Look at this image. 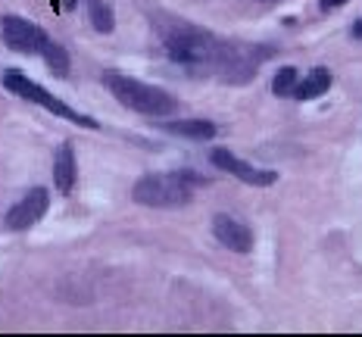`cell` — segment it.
<instances>
[{
  "mask_svg": "<svg viewBox=\"0 0 362 337\" xmlns=\"http://www.w3.org/2000/svg\"><path fill=\"white\" fill-rule=\"evenodd\" d=\"M41 59L47 63V69L57 75V78H69V69H72V63H69V54H66V47L63 44H57L54 37H50L47 44H44V50H41Z\"/></svg>",
  "mask_w": 362,
  "mask_h": 337,
  "instance_id": "cell-13",
  "label": "cell"
},
{
  "mask_svg": "<svg viewBox=\"0 0 362 337\" xmlns=\"http://www.w3.org/2000/svg\"><path fill=\"white\" fill-rule=\"evenodd\" d=\"M47 209H50L47 187H32V191H25V197L19 203H13L6 209L4 225H6V231H28L47 215Z\"/></svg>",
  "mask_w": 362,
  "mask_h": 337,
  "instance_id": "cell-7",
  "label": "cell"
},
{
  "mask_svg": "<svg viewBox=\"0 0 362 337\" xmlns=\"http://www.w3.org/2000/svg\"><path fill=\"white\" fill-rule=\"evenodd\" d=\"M88 19L97 35H112L116 32V13L107 0H88Z\"/></svg>",
  "mask_w": 362,
  "mask_h": 337,
  "instance_id": "cell-12",
  "label": "cell"
},
{
  "mask_svg": "<svg viewBox=\"0 0 362 337\" xmlns=\"http://www.w3.org/2000/svg\"><path fill=\"white\" fill-rule=\"evenodd\" d=\"M213 237L218 244L225 247V250H231V253H250L253 250V244H256V237H253V228L250 225H244V222H238L235 215H225V213H218L213 215Z\"/></svg>",
  "mask_w": 362,
  "mask_h": 337,
  "instance_id": "cell-8",
  "label": "cell"
},
{
  "mask_svg": "<svg viewBox=\"0 0 362 337\" xmlns=\"http://www.w3.org/2000/svg\"><path fill=\"white\" fill-rule=\"evenodd\" d=\"M156 41L169 63L181 66L185 72H206V69H238V59L225 44H218L209 32L197 25H187L175 16L163 19L156 25Z\"/></svg>",
  "mask_w": 362,
  "mask_h": 337,
  "instance_id": "cell-1",
  "label": "cell"
},
{
  "mask_svg": "<svg viewBox=\"0 0 362 337\" xmlns=\"http://www.w3.org/2000/svg\"><path fill=\"white\" fill-rule=\"evenodd\" d=\"M259 4H281V0H259Z\"/></svg>",
  "mask_w": 362,
  "mask_h": 337,
  "instance_id": "cell-18",
  "label": "cell"
},
{
  "mask_svg": "<svg viewBox=\"0 0 362 337\" xmlns=\"http://www.w3.org/2000/svg\"><path fill=\"white\" fill-rule=\"evenodd\" d=\"M344 4H350V0H319V10L322 13H334V10H341Z\"/></svg>",
  "mask_w": 362,
  "mask_h": 337,
  "instance_id": "cell-15",
  "label": "cell"
},
{
  "mask_svg": "<svg viewBox=\"0 0 362 337\" xmlns=\"http://www.w3.org/2000/svg\"><path fill=\"white\" fill-rule=\"evenodd\" d=\"M103 88L112 94V100L122 103L125 110L150 119H169L178 112V100L165 88L150 85V81L132 78L122 72H103Z\"/></svg>",
  "mask_w": 362,
  "mask_h": 337,
  "instance_id": "cell-3",
  "label": "cell"
},
{
  "mask_svg": "<svg viewBox=\"0 0 362 337\" xmlns=\"http://www.w3.org/2000/svg\"><path fill=\"white\" fill-rule=\"evenodd\" d=\"M75 182H78V160H75V147L66 141L54 153V184L63 197H69L75 191Z\"/></svg>",
  "mask_w": 362,
  "mask_h": 337,
  "instance_id": "cell-9",
  "label": "cell"
},
{
  "mask_svg": "<svg viewBox=\"0 0 362 337\" xmlns=\"http://www.w3.org/2000/svg\"><path fill=\"white\" fill-rule=\"evenodd\" d=\"M297 81H300V69H297V66H281V69L272 75V94H275L278 100H288V97H293Z\"/></svg>",
  "mask_w": 362,
  "mask_h": 337,
  "instance_id": "cell-14",
  "label": "cell"
},
{
  "mask_svg": "<svg viewBox=\"0 0 362 337\" xmlns=\"http://www.w3.org/2000/svg\"><path fill=\"white\" fill-rule=\"evenodd\" d=\"M209 162H213L218 172H225V175L238 178V182H244V184H253V187H269V184L278 182V172L253 166V162L235 156L228 147H213L209 150Z\"/></svg>",
  "mask_w": 362,
  "mask_h": 337,
  "instance_id": "cell-6",
  "label": "cell"
},
{
  "mask_svg": "<svg viewBox=\"0 0 362 337\" xmlns=\"http://www.w3.org/2000/svg\"><path fill=\"white\" fill-rule=\"evenodd\" d=\"M0 85H4L13 97L35 103V107H44L47 112H54V116L66 119V122H72V125H78V129H94V131L100 129V122H97V119H90V116H85V112L72 110L69 103H63L59 97H54L50 91H44V88L37 85V81H32L28 75H22L19 69H6V72H4V78H0Z\"/></svg>",
  "mask_w": 362,
  "mask_h": 337,
  "instance_id": "cell-4",
  "label": "cell"
},
{
  "mask_svg": "<svg viewBox=\"0 0 362 337\" xmlns=\"http://www.w3.org/2000/svg\"><path fill=\"white\" fill-rule=\"evenodd\" d=\"M0 41L22 57H41L44 44L50 41V35L44 28H37L35 22L22 19V16H4L0 19Z\"/></svg>",
  "mask_w": 362,
  "mask_h": 337,
  "instance_id": "cell-5",
  "label": "cell"
},
{
  "mask_svg": "<svg viewBox=\"0 0 362 337\" xmlns=\"http://www.w3.org/2000/svg\"><path fill=\"white\" fill-rule=\"evenodd\" d=\"M169 134L175 138H187V141H216L218 138V125L209 119H175V122L163 125Z\"/></svg>",
  "mask_w": 362,
  "mask_h": 337,
  "instance_id": "cell-10",
  "label": "cell"
},
{
  "mask_svg": "<svg viewBox=\"0 0 362 337\" xmlns=\"http://www.w3.org/2000/svg\"><path fill=\"white\" fill-rule=\"evenodd\" d=\"M331 72L325 66H315V69H309L303 78L297 81V88H293V100H319L322 94L331 91Z\"/></svg>",
  "mask_w": 362,
  "mask_h": 337,
  "instance_id": "cell-11",
  "label": "cell"
},
{
  "mask_svg": "<svg viewBox=\"0 0 362 337\" xmlns=\"http://www.w3.org/2000/svg\"><path fill=\"white\" fill-rule=\"evenodd\" d=\"M206 184H209L206 178L197 175L194 169L150 172V175H141L138 182H134L132 200L147 209H178V206L191 203L200 187H206Z\"/></svg>",
  "mask_w": 362,
  "mask_h": 337,
  "instance_id": "cell-2",
  "label": "cell"
},
{
  "mask_svg": "<svg viewBox=\"0 0 362 337\" xmlns=\"http://www.w3.org/2000/svg\"><path fill=\"white\" fill-rule=\"evenodd\" d=\"M75 4H78V0H63V10H72Z\"/></svg>",
  "mask_w": 362,
  "mask_h": 337,
  "instance_id": "cell-17",
  "label": "cell"
},
{
  "mask_svg": "<svg viewBox=\"0 0 362 337\" xmlns=\"http://www.w3.org/2000/svg\"><path fill=\"white\" fill-rule=\"evenodd\" d=\"M353 35H356V37H359V41H362V16L356 19V25H353Z\"/></svg>",
  "mask_w": 362,
  "mask_h": 337,
  "instance_id": "cell-16",
  "label": "cell"
}]
</instances>
